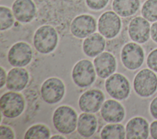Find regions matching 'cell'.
Masks as SVG:
<instances>
[{
  "mask_svg": "<svg viewBox=\"0 0 157 139\" xmlns=\"http://www.w3.org/2000/svg\"><path fill=\"white\" fill-rule=\"evenodd\" d=\"M77 115L75 110L66 105L58 107L53 115V124L60 133L69 134L73 132L77 126Z\"/></svg>",
  "mask_w": 157,
  "mask_h": 139,
  "instance_id": "1",
  "label": "cell"
},
{
  "mask_svg": "<svg viewBox=\"0 0 157 139\" xmlns=\"http://www.w3.org/2000/svg\"><path fill=\"white\" fill-rule=\"evenodd\" d=\"M58 40V36L55 29L50 25H44L35 32L33 44L38 52L48 54L55 50Z\"/></svg>",
  "mask_w": 157,
  "mask_h": 139,
  "instance_id": "2",
  "label": "cell"
},
{
  "mask_svg": "<svg viewBox=\"0 0 157 139\" xmlns=\"http://www.w3.org/2000/svg\"><path fill=\"white\" fill-rule=\"evenodd\" d=\"M133 86L135 92L139 96L148 97L157 89V77L150 69H144L135 76Z\"/></svg>",
  "mask_w": 157,
  "mask_h": 139,
  "instance_id": "3",
  "label": "cell"
},
{
  "mask_svg": "<svg viewBox=\"0 0 157 139\" xmlns=\"http://www.w3.org/2000/svg\"><path fill=\"white\" fill-rule=\"evenodd\" d=\"M25 99L21 94L16 92H7L0 99L1 113L7 118L20 116L25 108Z\"/></svg>",
  "mask_w": 157,
  "mask_h": 139,
  "instance_id": "4",
  "label": "cell"
},
{
  "mask_svg": "<svg viewBox=\"0 0 157 139\" xmlns=\"http://www.w3.org/2000/svg\"><path fill=\"white\" fill-rule=\"evenodd\" d=\"M72 78L74 83L80 88H86L93 83L96 74L93 65L87 59L77 62L72 71Z\"/></svg>",
  "mask_w": 157,
  "mask_h": 139,
  "instance_id": "5",
  "label": "cell"
},
{
  "mask_svg": "<svg viewBox=\"0 0 157 139\" xmlns=\"http://www.w3.org/2000/svg\"><path fill=\"white\" fill-rule=\"evenodd\" d=\"M105 88L111 97L119 100L126 99L130 92L128 80L120 73H114L109 76L105 81Z\"/></svg>",
  "mask_w": 157,
  "mask_h": 139,
  "instance_id": "6",
  "label": "cell"
},
{
  "mask_svg": "<svg viewBox=\"0 0 157 139\" xmlns=\"http://www.w3.org/2000/svg\"><path fill=\"white\" fill-rule=\"evenodd\" d=\"M64 92L65 87L63 82L56 77L47 79L40 88L43 100L49 104H54L59 102L63 99Z\"/></svg>",
  "mask_w": 157,
  "mask_h": 139,
  "instance_id": "7",
  "label": "cell"
},
{
  "mask_svg": "<svg viewBox=\"0 0 157 139\" xmlns=\"http://www.w3.org/2000/svg\"><path fill=\"white\" fill-rule=\"evenodd\" d=\"M121 59L125 67L129 70H136L139 68L144 62V50L136 43H128L122 48Z\"/></svg>",
  "mask_w": 157,
  "mask_h": 139,
  "instance_id": "8",
  "label": "cell"
},
{
  "mask_svg": "<svg viewBox=\"0 0 157 139\" xmlns=\"http://www.w3.org/2000/svg\"><path fill=\"white\" fill-rule=\"evenodd\" d=\"M33 57V51L31 47L26 42H19L12 46L10 48L7 58L13 67H25L30 63Z\"/></svg>",
  "mask_w": 157,
  "mask_h": 139,
  "instance_id": "9",
  "label": "cell"
},
{
  "mask_svg": "<svg viewBox=\"0 0 157 139\" xmlns=\"http://www.w3.org/2000/svg\"><path fill=\"white\" fill-rule=\"evenodd\" d=\"M121 29V20L118 14L112 11L103 13L98 20L99 33L107 39L115 37Z\"/></svg>",
  "mask_w": 157,
  "mask_h": 139,
  "instance_id": "10",
  "label": "cell"
},
{
  "mask_svg": "<svg viewBox=\"0 0 157 139\" xmlns=\"http://www.w3.org/2000/svg\"><path fill=\"white\" fill-rule=\"evenodd\" d=\"M96 29V23L93 17L90 15H80L75 17L71 24V33L80 39L87 37Z\"/></svg>",
  "mask_w": 157,
  "mask_h": 139,
  "instance_id": "11",
  "label": "cell"
},
{
  "mask_svg": "<svg viewBox=\"0 0 157 139\" xmlns=\"http://www.w3.org/2000/svg\"><path fill=\"white\" fill-rule=\"evenodd\" d=\"M150 25L147 20L142 17L132 18L128 26V34L130 38L139 43L146 42L150 33Z\"/></svg>",
  "mask_w": 157,
  "mask_h": 139,
  "instance_id": "12",
  "label": "cell"
},
{
  "mask_svg": "<svg viewBox=\"0 0 157 139\" xmlns=\"http://www.w3.org/2000/svg\"><path fill=\"white\" fill-rule=\"evenodd\" d=\"M104 100L103 92L99 89H91L85 91L79 98L80 109L86 113H96L101 107Z\"/></svg>",
  "mask_w": 157,
  "mask_h": 139,
  "instance_id": "13",
  "label": "cell"
},
{
  "mask_svg": "<svg viewBox=\"0 0 157 139\" xmlns=\"http://www.w3.org/2000/svg\"><path fill=\"white\" fill-rule=\"evenodd\" d=\"M12 12L18 21L28 23L34 18L36 8L32 0H15L12 4Z\"/></svg>",
  "mask_w": 157,
  "mask_h": 139,
  "instance_id": "14",
  "label": "cell"
},
{
  "mask_svg": "<svg viewBox=\"0 0 157 139\" xmlns=\"http://www.w3.org/2000/svg\"><path fill=\"white\" fill-rule=\"evenodd\" d=\"M101 115L103 119L111 123L121 122L124 117V109L118 102L109 99L105 101L101 107Z\"/></svg>",
  "mask_w": 157,
  "mask_h": 139,
  "instance_id": "15",
  "label": "cell"
},
{
  "mask_svg": "<svg viewBox=\"0 0 157 139\" xmlns=\"http://www.w3.org/2000/svg\"><path fill=\"white\" fill-rule=\"evenodd\" d=\"M115 57L109 52H103L98 54L94 59V66L98 75L105 78L110 76L116 69Z\"/></svg>",
  "mask_w": 157,
  "mask_h": 139,
  "instance_id": "16",
  "label": "cell"
},
{
  "mask_svg": "<svg viewBox=\"0 0 157 139\" xmlns=\"http://www.w3.org/2000/svg\"><path fill=\"white\" fill-rule=\"evenodd\" d=\"M126 138L128 139H145L149 134V126L147 120L142 117L130 119L126 126Z\"/></svg>",
  "mask_w": 157,
  "mask_h": 139,
  "instance_id": "17",
  "label": "cell"
},
{
  "mask_svg": "<svg viewBox=\"0 0 157 139\" xmlns=\"http://www.w3.org/2000/svg\"><path fill=\"white\" fill-rule=\"evenodd\" d=\"M29 81V73L23 68L15 67L7 73L6 87L13 91H20L27 85Z\"/></svg>",
  "mask_w": 157,
  "mask_h": 139,
  "instance_id": "18",
  "label": "cell"
},
{
  "mask_svg": "<svg viewBox=\"0 0 157 139\" xmlns=\"http://www.w3.org/2000/svg\"><path fill=\"white\" fill-rule=\"evenodd\" d=\"M105 45V39L102 34L93 33L84 40L82 47L83 52L86 56L94 57L103 51Z\"/></svg>",
  "mask_w": 157,
  "mask_h": 139,
  "instance_id": "19",
  "label": "cell"
},
{
  "mask_svg": "<svg viewBox=\"0 0 157 139\" xmlns=\"http://www.w3.org/2000/svg\"><path fill=\"white\" fill-rule=\"evenodd\" d=\"M97 124L95 116L90 113H83L80 115L77 121L78 133L83 137H90L94 133Z\"/></svg>",
  "mask_w": 157,
  "mask_h": 139,
  "instance_id": "20",
  "label": "cell"
},
{
  "mask_svg": "<svg viewBox=\"0 0 157 139\" xmlns=\"http://www.w3.org/2000/svg\"><path fill=\"white\" fill-rule=\"evenodd\" d=\"M139 6V0H113L112 2L113 10L123 17L134 15L138 10Z\"/></svg>",
  "mask_w": 157,
  "mask_h": 139,
  "instance_id": "21",
  "label": "cell"
},
{
  "mask_svg": "<svg viewBox=\"0 0 157 139\" xmlns=\"http://www.w3.org/2000/svg\"><path fill=\"white\" fill-rule=\"evenodd\" d=\"M126 136V130L120 124H110L105 126L101 132V137L103 139H123Z\"/></svg>",
  "mask_w": 157,
  "mask_h": 139,
  "instance_id": "22",
  "label": "cell"
},
{
  "mask_svg": "<svg viewBox=\"0 0 157 139\" xmlns=\"http://www.w3.org/2000/svg\"><path fill=\"white\" fill-rule=\"evenodd\" d=\"M50 136L49 129L44 125L36 124L30 127L26 132V139H47Z\"/></svg>",
  "mask_w": 157,
  "mask_h": 139,
  "instance_id": "23",
  "label": "cell"
},
{
  "mask_svg": "<svg viewBox=\"0 0 157 139\" xmlns=\"http://www.w3.org/2000/svg\"><path fill=\"white\" fill-rule=\"evenodd\" d=\"M141 13L149 21H157V0H147L142 6Z\"/></svg>",
  "mask_w": 157,
  "mask_h": 139,
  "instance_id": "24",
  "label": "cell"
},
{
  "mask_svg": "<svg viewBox=\"0 0 157 139\" xmlns=\"http://www.w3.org/2000/svg\"><path fill=\"white\" fill-rule=\"evenodd\" d=\"M11 10L4 6L0 7V24L1 30L4 31L10 28L14 21Z\"/></svg>",
  "mask_w": 157,
  "mask_h": 139,
  "instance_id": "25",
  "label": "cell"
},
{
  "mask_svg": "<svg viewBox=\"0 0 157 139\" xmlns=\"http://www.w3.org/2000/svg\"><path fill=\"white\" fill-rule=\"evenodd\" d=\"M147 64L151 70L157 72V48L151 51L148 54Z\"/></svg>",
  "mask_w": 157,
  "mask_h": 139,
  "instance_id": "26",
  "label": "cell"
},
{
  "mask_svg": "<svg viewBox=\"0 0 157 139\" xmlns=\"http://www.w3.org/2000/svg\"><path fill=\"white\" fill-rule=\"evenodd\" d=\"M109 0H86L88 7L93 10H101L108 3Z\"/></svg>",
  "mask_w": 157,
  "mask_h": 139,
  "instance_id": "27",
  "label": "cell"
},
{
  "mask_svg": "<svg viewBox=\"0 0 157 139\" xmlns=\"http://www.w3.org/2000/svg\"><path fill=\"white\" fill-rule=\"evenodd\" d=\"M0 138H14V133L11 128L6 126H1Z\"/></svg>",
  "mask_w": 157,
  "mask_h": 139,
  "instance_id": "28",
  "label": "cell"
},
{
  "mask_svg": "<svg viewBox=\"0 0 157 139\" xmlns=\"http://www.w3.org/2000/svg\"><path fill=\"white\" fill-rule=\"evenodd\" d=\"M150 111L152 116L157 119V97L154 98L150 105Z\"/></svg>",
  "mask_w": 157,
  "mask_h": 139,
  "instance_id": "29",
  "label": "cell"
},
{
  "mask_svg": "<svg viewBox=\"0 0 157 139\" xmlns=\"http://www.w3.org/2000/svg\"><path fill=\"white\" fill-rule=\"evenodd\" d=\"M150 135L153 138L157 139V121L152 122L150 126Z\"/></svg>",
  "mask_w": 157,
  "mask_h": 139,
  "instance_id": "30",
  "label": "cell"
},
{
  "mask_svg": "<svg viewBox=\"0 0 157 139\" xmlns=\"http://www.w3.org/2000/svg\"><path fill=\"white\" fill-rule=\"evenodd\" d=\"M150 34L152 39L157 43V21L155 22L151 26Z\"/></svg>",
  "mask_w": 157,
  "mask_h": 139,
  "instance_id": "31",
  "label": "cell"
},
{
  "mask_svg": "<svg viewBox=\"0 0 157 139\" xmlns=\"http://www.w3.org/2000/svg\"><path fill=\"white\" fill-rule=\"evenodd\" d=\"M0 87L2 88L3 86L5 85V83H6V73L4 69L1 67V73H0Z\"/></svg>",
  "mask_w": 157,
  "mask_h": 139,
  "instance_id": "32",
  "label": "cell"
},
{
  "mask_svg": "<svg viewBox=\"0 0 157 139\" xmlns=\"http://www.w3.org/2000/svg\"><path fill=\"white\" fill-rule=\"evenodd\" d=\"M52 139L53 138H59V139H64L65 138L64 137H63L62 135H53L51 137Z\"/></svg>",
  "mask_w": 157,
  "mask_h": 139,
  "instance_id": "33",
  "label": "cell"
}]
</instances>
